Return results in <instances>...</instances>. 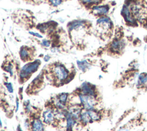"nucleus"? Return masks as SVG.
<instances>
[{
  "label": "nucleus",
  "instance_id": "4468645a",
  "mask_svg": "<svg viewBox=\"0 0 147 131\" xmlns=\"http://www.w3.org/2000/svg\"><path fill=\"white\" fill-rule=\"evenodd\" d=\"M97 23L103 26H107L110 28L111 25L110 20L107 17H102L97 20Z\"/></svg>",
  "mask_w": 147,
  "mask_h": 131
},
{
  "label": "nucleus",
  "instance_id": "412c9836",
  "mask_svg": "<svg viewBox=\"0 0 147 131\" xmlns=\"http://www.w3.org/2000/svg\"><path fill=\"white\" fill-rule=\"evenodd\" d=\"M5 70L7 72H9L11 75H12L13 74V67H12V66L11 64H9L8 66H6L5 67Z\"/></svg>",
  "mask_w": 147,
  "mask_h": 131
},
{
  "label": "nucleus",
  "instance_id": "20e7f679",
  "mask_svg": "<svg viewBox=\"0 0 147 131\" xmlns=\"http://www.w3.org/2000/svg\"><path fill=\"white\" fill-rule=\"evenodd\" d=\"M122 14L123 16L126 20V21L131 24H136V21L135 18H134L132 13L130 11L129 7L127 6H124L122 9Z\"/></svg>",
  "mask_w": 147,
  "mask_h": 131
},
{
  "label": "nucleus",
  "instance_id": "aec40b11",
  "mask_svg": "<svg viewBox=\"0 0 147 131\" xmlns=\"http://www.w3.org/2000/svg\"><path fill=\"white\" fill-rule=\"evenodd\" d=\"M49 1L54 6H57L61 3V0H49Z\"/></svg>",
  "mask_w": 147,
  "mask_h": 131
},
{
  "label": "nucleus",
  "instance_id": "f03ea898",
  "mask_svg": "<svg viewBox=\"0 0 147 131\" xmlns=\"http://www.w3.org/2000/svg\"><path fill=\"white\" fill-rule=\"evenodd\" d=\"M79 97L83 107L85 110H89L94 109V107L96 104L95 97L84 94H79Z\"/></svg>",
  "mask_w": 147,
  "mask_h": 131
},
{
  "label": "nucleus",
  "instance_id": "6e6552de",
  "mask_svg": "<svg viewBox=\"0 0 147 131\" xmlns=\"http://www.w3.org/2000/svg\"><path fill=\"white\" fill-rule=\"evenodd\" d=\"M65 113V118L67 121V129L68 131H72L74 126L76 123V120L68 111Z\"/></svg>",
  "mask_w": 147,
  "mask_h": 131
},
{
  "label": "nucleus",
  "instance_id": "393cba45",
  "mask_svg": "<svg viewBox=\"0 0 147 131\" xmlns=\"http://www.w3.org/2000/svg\"><path fill=\"white\" fill-rule=\"evenodd\" d=\"M50 59V57L48 56V55H46L45 57H44V60L45 61H48Z\"/></svg>",
  "mask_w": 147,
  "mask_h": 131
},
{
  "label": "nucleus",
  "instance_id": "ddd939ff",
  "mask_svg": "<svg viewBox=\"0 0 147 131\" xmlns=\"http://www.w3.org/2000/svg\"><path fill=\"white\" fill-rule=\"evenodd\" d=\"M147 83V74L141 73L140 74L137 79V85L139 86H144Z\"/></svg>",
  "mask_w": 147,
  "mask_h": 131
},
{
  "label": "nucleus",
  "instance_id": "f8f14e48",
  "mask_svg": "<svg viewBox=\"0 0 147 131\" xmlns=\"http://www.w3.org/2000/svg\"><path fill=\"white\" fill-rule=\"evenodd\" d=\"M94 12L98 14H104L108 12L109 7L107 6H96L92 8Z\"/></svg>",
  "mask_w": 147,
  "mask_h": 131
},
{
  "label": "nucleus",
  "instance_id": "423d86ee",
  "mask_svg": "<svg viewBox=\"0 0 147 131\" xmlns=\"http://www.w3.org/2000/svg\"><path fill=\"white\" fill-rule=\"evenodd\" d=\"M81 90L82 92V94L89 95L91 96H95V89L92 87L91 85H90L89 83L84 82L83 83L81 86Z\"/></svg>",
  "mask_w": 147,
  "mask_h": 131
},
{
  "label": "nucleus",
  "instance_id": "f3484780",
  "mask_svg": "<svg viewBox=\"0 0 147 131\" xmlns=\"http://www.w3.org/2000/svg\"><path fill=\"white\" fill-rule=\"evenodd\" d=\"M80 119L82 121V122L85 123V124L88 123V122H90V120H91L87 111L81 113V114L80 116Z\"/></svg>",
  "mask_w": 147,
  "mask_h": 131
},
{
  "label": "nucleus",
  "instance_id": "39448f33",
  "mask_svg": "<svg viewBox=\"0 0 147 131\" xmlns=\"http://www.w3.org/2000/svg\"><path fill=\"white\" fill-rule=\"evenodd\" d=\"M43 121L46 124H51L54 121L55 113L51 109H46L42 114Z\"/></svg>",
  "mask_w": 147,
  "mask_h": 131
},
{
  "label": "nucleus",
  "instance_id": "a878e982",
  "mask_svg": "<svg viewBox=\"0 0 147 131\" xmlns=\"http://www.w3.org/2000/svg\"><path fill=\"white\" fill-rule=\"evenodd\" d=\"M18 107H19V102H18V101H16V111L18 110Z\"/></svg>",
  "mask_w": 147,
  "mask_h": 131
},
{
  "label": "nucleus",
  "instance_id": "4be33fe9",
  "mask_svg": "<svg viewBox=\"0 0 147 131\" xmlns=\"http://www.w3.org/2000/svg\"><path fill=\"white\" fill-rule=\"evenodd\" d=\"M83 3H96L100 1V0H80Z\"/></svg>",
  "mask_w": 147,
  "mask_h": 131
},
{
  "label": "nucleus",
  "instance_id": "9b49d317",
  "mask_svg": "<svg viewBox=\"0 0 147 131\" xmlns=\"http://www.w3.org/2000/svg\"><path fill=\"white\" fill-rule=\"evenodd\" d=\"M68 98V94L65 93L61 94L59 95L57 98V101L56 102V105L59 108H62L67 102Z\"/></svg>",
  "mask_w": 147,
  "mask_h": 131
},
{
  "label": "nucleus",
  "instance_id": "dca6fc26",
  "mask_svg": "<svg viewBox=\"0 0 147 131\" xmlns=\"http://www.w3.org/2000/svg\"><path fill=\"white\" fill-rule=\"evenodd\" d=\"M77 65L78 68L82 71H85L90 66V64L85 60L82 61H77Z\"/></svg>",
  "mask_w": 147,
  "mask_h": 131
},
{
  "label": "nucleus",
  "instance_id": "a211bd4d",
  "mask_svg": "<svg viewBox=\"0 0 147 131\" xmlns=\"http://www.w3.org/2000/svg\"><path fill=\"white\" fill-rule=\"evenodd\" d=\"M20 55L22 60H26L29 56V52L26 48H23L21 49L20 52Z\"/></svg>",
  "mask_w": 147,
  "mask_h": 131
},
{
  "label": "nucleus",
  "instance_id": "5701e85b",
  "mask_svg": "<svg viewBox=\"0 0 147 131\" xmlns=\"http://www.w3.org/2000/svg\"><path fill=\"white\" fill-rule=\"evenodd\" d=\"M41 44L44 46V47H49L50 45V42L47 40H43L42 41V43H41Z\"/></svg>",
  "mask_w": 147,
  "mask_h": 131
},
{
  "label": "nucleus",
  "instance_id": "0eeeda50",
  "mask_svg": "<svg viewBox=\"0 0 147 131\" xmlns=\"http://www.w3.org/2000/svg\"><path fill=\"white\" fill-rule=\"evenodd\" d=\"M125 47L124 42L122 40H117L114 41L111 44V49L114 52H119Z\"/></svg>",
  "mask_w": 147,
  "mask_h": 131
},
{
  "label": "nucleus",
  "instance_id": "9d476101",
  "mask_svg": "<svg viewBox=\"0 0 147 131\" xmlns=\"http://www.w3.org/2000/svg\"><path fill=\"white\" fill-rule=\"evenodd\" d=\"M68 112L75 120H76L80 118L81 114V109L78 106H74L70 107Z\"/></svg>",
  "mask_w": 147,
  "mask_h": 131
},
{
  "label": "nucleus",
  "instance_id": "1a4fd4ad",
  "mask_svg": "<svg viewBox=\"0 0 147 131\" xmlns=\"http://www.w3.org/2000/svg\"><path fill=\"white\" fill-rule=\"evenodd\" d=\"M33 131H44L42 121L38 119H35L32 123Z\"/></svg>",
  "mask_w": 147,
  "mask_h": 131
},
{
  "label": "nucleus",
  "instance_id": "f257e3e1",
  "mask_svg": "<svg viewBox=\"0 0 147 131\" xmlns=\"http://www.w3.org/2000/svg\"><path fill=\"white\" fill-rule=\"evenodd\" d=\"M40 64L39 60H36L32 63H29L23 66L20 72V77L21 79H24L27 78L30 74L35 72Z\"/></svg>",
  "mask_w": 147,
  "mask_h": 131
},
{
  "label": "nucleus",
  "instance_id": "b1692460",
  "mask_svg": "<svg viewBox=\"0 0 147 131\" xmlns=\"http://www.w3.org/2000/svg\"><path fill=\"white\" fill-rule=\"evenodd\" d=\"M29 33L34 36H36L37 37H38V38H42V36L41 34H40L39 33H36V32H29Z\"/></svg>",
  "mask_w": 147,
  "mask_h": 131
},
{
  "label": "nucleus",
  "instance_id": "7ed1b4c3",
  "mask_svg": "<svg viewBox=\"0 0 147 131\" xmlns=\"http://www.w3.org/2000/svg\"><path fill=\"white\" fill-rule=\"evenodd\" d=\"M53 72L55 77L59 81L65 80L68 76V70L61 64H56L53 67Z\"/></svg>",
  "mask_w": 147,
  "mask_h": 131
},
{
  "label": "nucleus",
  "instance_id": "6ab92c4d",
  "mask_svg": "<svg viewBox=\"0 0 147 131\" xmlns=\"http://www.w3.org/2000/svg\"><path fill=\"white\" fill-rule=\"evenodd\" d=\"M5 86L7 88V90L9 93H11L13 92V88L12 84L10 83H5Z\"/></svg>",
  "mask_w": 147,
  "mask_h": 131
},
{
  "label": "nucleus",
  "instance_id": "2eb2a0df",
  "mask_svg": "<svg viewBox=\"0 0 147 131\" xmlns=\"http://www.w3.org/2000/svg\"><path fill=\"white\" fill-rule=\"evenodd\" d=\"M87 111L91 120L98 121L100 119V117L99 114L98 112H96V111H95L94 109L87 110Z\"/></svg>",
  "mask_w": 147,
  "mask_h": 131
}]
</instances>
